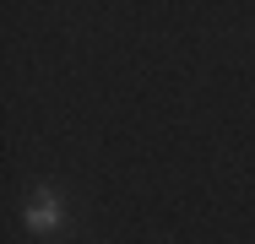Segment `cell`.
Returning a JSON list of instances; mask_svg holds the SVG:
<instances>
[{"label": "cell", "instance_id": "1", "mask_svg": "<svg viewBox=\"0 0 255 244\" xmlns=\"http://www.w3.org/2000/svg\"><path fill=\"white\" fill-rule=\"evenodd\" d=\"M22 228H27L33 239H60V234L71 228V212H65V201H60V190H54V185H33V190H27Z\"/></svg>", "mask_w": 255, "mask_h": 244}]
</instances>
